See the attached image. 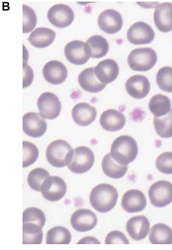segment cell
Returning a JSON list of instances; mask_svg holds the SVG:
<instances>
[{
	"label": "cell",
	"instance_id": "obj_17",
	"mask_svg": "<svg viewBox=\"0 0 172 250\" xmlns=\"http://www.w3.org/2000/svg\"><path fill=\"white\" fill-rule=\"evenodd\" d=\"M125 88L130 96L135 99H140L148 94L150 90V83L146 76L135 75L126 81Z\"/></svg>",
	"mask_w": 172,
	"mask_h": 250
},
{
	"label": "cell",
	"instance_id": "obj_32",
	"mask_svg": "<svg viewBox=\"0 0 172 250\" xmlns=\"http://www.w3.org/2000/svg\"><path fill=\"white\" fill-rule=\"evenodd\" d=\"M50 175L47 170L37 167L30 172L27 177V182L32 189L41 191L43 182Z\"/></svg>",
	"mask_w": 172,
	"mask_h": 250
},
{
	"label": "cell",
	"instance_id": "obj_10",
	"mask_svg": "<svg viewBox=\"0 0 172 250\" xmlns=\"http://www.w3.org/2000/svg\"><path fill=\"white\" fill-rule=\"evenodd\" d=\"M49 21L58 28L69 26L74 19V14L70 7L64 4H57L51 7L47 13Z\"/></svg>",
	"mask_w": 172,
	"mask_h": 250
},
{
	"label": "cell",
	"instance_id": "obj_12",
	"mask_svg": "<svg viewBox=\"0 0 172 250\" xmlns=\"http://www.w3.org/2000/svg\"><path fill=\"white\" fill-rule=\"evenodd\" d=\"M23 130L29 136L38 138L46 132L47 125L46 120L37 112L25 114L22 119Z\"/></svg>",
	"mask_w": 172,
	"mask_h": 250
},
{
	"label": "cell",
	"instance_id": "obj_2",
	"mask_svg": "<svg viewBox=\"0 0 172 250\" xmlns=\"http://www.w3.org/2000/svg\"><path fill=\"white\" fill-rule=\"evenodd\" d=\"M138 153V146L135 139L128 135H121L112 143L110 153L119 163L128 165L135 160Z\"/></svg>",
	"mask_w": 172,
	"mask_h": 250
},
{
	"label": "cell",
	"instance_id": "obj_6",
	"mask_svg": "<svg viewBox=\"0 0 172 250\" xmlns=\"http://www.w3.org/2000/svg\"><path fill=\"white\" fill-rule=\"evenodd\" d=\"M148 194L154 206L165 207L172 202V184L165 180L157 181L151 185Z\"/></svg>",
	"mask_w": 172,
	"mask_h": 250
},
{
	"label": "cell",
	"instance_id": "obj_1",
	"mask_svg": "<svg viewBox=\"0 0 172 250\" xmlns=\"http://www.w3.org/2000/svg\"><path fill=\"white\" fill-rule=\"evenodd\" d=\"M118 198L117 190L108 184H100L95 187L90 194V202L97 211L105 213L116 205Z\"/></svg>",
	"mask_w": 172,
	"mask_h": 250
},
{
	"label": "cell",
	"instance_id": "obj_36",
	"mask_svg": "<svg viewBox=\"0 0 172 250\" xmlns=\"http://www.w3.org/2000/svg\"><path fill=\"white\" fill-rule=\"evenodd\" d=\"M37 18L34 10L30 7L23 5V33H28L35 27Z\"/></svg>",
	"mask_w": 172,
	"mask_h": 250
},
{
	"label": "cell",
	"instance_id": "obj_25",
	"mask_svg": "<svg viewBox=\"0 0 172 250\" xmlns=\"http://www.w3.org/2000/svg\"><path fill=\"white\" fill-rule=\"evenodd\" d=\"M102 167L104 174L109 177L113 179H119L126 174L127 165H122L117 162L110 153L107 154L102 162Z\"/></svg>",
	"mask_w": 172,
	"mask_h": 250
},
{
	"label": "cell",
	"instance_id": "obj_29",
	"mask_svg": "<svg viewBox=\"0 0 172 250\" xmlns=\"http://www.w3.org/2000/svg\"><path fill=\"white\" fill-rule=\"evenodd\" d=\"M71 240L69 231L62 226H56L50 229L47 232L46 243L47 244H69Z\"/></svg>",
	"mask_w": 172,
	"mask_h": 250
},
{
	"label": "cell",
	"instance_id": "obj_30",
	"mask_svg": "<svg viewBox=\"0 0 172 250\" xmlns=\"http://www.w3.org/2000/svg\"><path fill=\"white\" fill-rule=\"evenodd\" d=\"M23 244H40L43 239L42 228L32 223H23Z\"/></svg>",
	"mask_w": 172,
	"mask_h": 250
},
{
	"label": "cell",
	"instance_id": "obj_39",
	"mask_svg": "<svg viewBox=\"0 0 172 250\" xmlns=\"http://www.w3.org/2000/svg\"><path fill=\"white\" fill-rule=\"evenodd\" d=\"M23 87L25 88L31 84L34 78L33 71L31 68L26 64L23 68Z\"/></svg>",
	"mask_w": 172,
	"mask_h": 250
},
{
	"label": "cell",
	"instance_id": "obj_35",
	"mask_svg": "<svg viewBox=\"0 0 172 250\" xmlns=\"http://www.w3.org/2000/svg\"><path fill=\"white\" fill-rule=\"evenodd\" d=\"M39 151L36 146L31 142L23 141V167H28L35 162Z\"/></svg>",
	"mask_w": 172,
	"mask_h": 250
},
{
	"label": "cell",
	"instance_id": "obj_34",
	"mask_svg": "<svg viewBox=\"0 0 172 250\" xmlns=\"http://www.w3.org/2000/svg\"><path fill=\"white\" fill-rule=\"evenodd\" d=\"M22 217L23 223H34L42 228L46 222V216L44 213L40 209L34 207L26 208L23 212Z\"/></svg>",
	"mask_w": 172,
	"mask_h": 250
},
{
	"label": "cell",
	"instance_id": "obj_40",
	"mask_svg": "<svg viewBox=\"0 0 172 250\" xmlns=\"http://www.w3.org/2000/svg\"><path fill=\"white\" fill-rule=\"evenodd\" d=\"M100 244V242L95 238L90 236L85 237L80 240L77 244Z\"/></svg>",
	"mask_w": 172,
	"mask_h": 250
},
{
	"label": "cell",
	"instance_id": "obj_11",
	"mask_svg": "<svg viewBox=\"0 0 172 250\" xmlns=\"http://www.w3.org/2000/svg\"><path fill=\"white\" fill-rule=\"evenodd\" d=\"M155 33L148 24L138 21L133 24L127 32L128 41L135 45L151 43L154 39Z\"/></svg>",
	"mask_w": 172,
	"mask_h": 250
},
{
	"label": "cell",
	"instance_id": "obj_13",
	"mask_svg": "<svg viewBox=\"0 0 172 250\" xmlns=\"http://www.w3.org/2000/svg\"><path fill=\"white\" fill-rule=\"evenodd\" d=\"M100 28L108 34H114L120 30L123 21L121 15L114 9H106L100 13L98 18Z\"/></svg>",
	"mask_w": 172,
	"mask_h": 250
},
{
	"label": "cell",
	"instance_id": "obj_15",
	"mask_svg": "<svg viewBox=\"0 0 172 250\" xmlns=\"http://www.w3.org/2000/svg\"><path fill=\"white\" fill-rule=\"evenodd\" d=\"M42 72L45 80L52 84L63 83L68 76V70L66 66L56 60L47 62L43 68Z\"/></svg>",
	"mask_w": 172,
	"mask_h": 250
},
{
	"label": "cell",
	"instance_id": "obj_3",
	"mask_svg": "<svg viewBox=\"0 0 172 250\" xmlns=\"http://www.w3.org/2000/svg\"><path fill=\"white\" fill-rule=\"evenodd\" d=\"M73 149L66 141L59 139L53 141L48 146L46 156L48 162L56 167H63L71 162Z\"/></svg>",
	"mask_w": 172,
	"mask_h": 250
},
{
	"label": "cell",
	"instance_id": "obj_8",
	"mask_svg": "<svg viewBox=\"0 0 172 250\" xmlns=\"http://www.w3.org/2000/svg\"><path fill=\"white\" fill-rule=\"evenodd\" d=\"M37 105L40 115L49 120L57 118L61 109V104L58 97L50 92H44L39 97Z\"/></svg>",
	"mask_w": 172,
	"mask_h": 250
},
{
	"label": "cell",
	"instance_id": "obj_14",
	"mask_svg": "<svg viewBox=\"0 0 172 250\" xmlns=\"http://www.w3.org/2000/svg\"><path fill=\"white\" fill-rule=\"evenodd\" d=\"M98 219L96 215L88 209L80 208L73 212L70 218L73 228L80 232L92 229L96 225Z\"/></svg>",
	"mask_w": 172,
	"mask_h": 250
},
{
	"label": "cell",
	"instance_id": "obj_26",
	"mask_svg": "<svg viewBox=\"0 0 172 250\" xmlns=\"http://www.w3.org/2000/svg\"><path fill=\"white\" fill-rule=\"evenodd\" d=\"M149 240L153 244H171L172 229L164 224H155L151 228Z\"/></svg>",
	"mask_w": 172,
	"mask_h": 250
},
{
	"label": "cell",
	"instance_id": "obj_23",
	"mask_svg": "<svg viewBox=\"0 0 172 250\" xmlns=\"http://www.w3.org/2000/svg\"><path fill=\"white\" fill-rule=\"evenodd\" d=\"M95 67L86 68L78 76V83L85 91L90 93H97L102 91L106 84L102 83L96 77Z\"/></svg>",
	"mask_w": 172,
	"mask_h": 250
},
{
	"label": "cell",
	"instance_id": "obj_7",
	"mask_svg": "<svg viewBox=\"0 0 172 250\" xmlns=\"http://www.w3.org/2000/svg\"><path fill=\"white\" fill-rule=\"evenodd\" d=\"M64 53L69 62L76 65L86 63L90 57V48L86 42L74 40L68 43L65 47Z\"/></svg>",
	"mask_w": 172,
	"mask_h": 250
},
{
	"label": "cell",
	"instance_id": "obj_28",
	"mask_svg": "<svg viewBox=\"0 0 172 250\" xmlns=\"http://www.w3.org/2000/svg\"><path fill=\"white\" fill-rule=\"evenodd\" d=\"M86 42L90 48L91 58L99 59L103 57L109 50L107 41L101 35H93Z\"/></svg>",
	"mask_w": 172,
	"mask_h": 250
},
{
	"label": "cell",
	"instance_id": "obj_5",
	"mask_svg": "<svg viewBox=\"0 0 172 250\" xmlns=\"http://www.w3.org/2000/svg\"><path fill=\"white\" fill-rule=\"evenodd\" d=\"M95 160L93 151L85 146H80L73 149L72 158L68 167L71 172L81 174L88 171Z\"/></svg>",
	"mask_w": 172,
	"mask_h": 250
},
{
	"label": "cell",
	"instance_id": "obj_31",
	"mask_svg": "<svg viewBox=\"0 0 172 250\" xmlns=\"http://www.w3.org/2000/svg\"><path fill=\"white\" fill-rule=\"evenodd\" d=\"M159 117L155 116L154 119L156 132L162 138L172 137V109L167 114Z\"/></svg>",
	"mask_w": 172,
	"mask_h": 250
},
{
	"label": "cell",
	"instance_id": "obj_19",
	"mask_svg": "<svg viewBox=\"0 0 172 250\" xmlns=\"http://www.w3.org/2000/svg\"><path fill=\"white\" fill-rule=\"evenodd\" d=\"M150 226L148 218L143 215H139L129 219L127 222L126 229L133 239L139 241L147 236L150 230Z\"/></svg>",
	"mask_w": 172,
	"mask_h": 250
},
{
	"label": "cell",
	"instance_id": "obj_20",
	"mask_svg": "<svg viewBox=\"0 0 172 250\" xmlns=\"http://www.w3.org/2000/svg\"><path fill=\"white\" fill-rule=\"evenodd\" d=\"M117 62L110 59L101 61L94 68L95 74L102 83L108 84L115 80L119 73Z\"/></svg>",
	"mask_w": 172,
	"mask_h": 250
},
{
	"label": "cell",
	"instance_id": "obj_22",
	"mask_svg": "<svg viewBox=\"0 0 172 250\" xmlns=\"http://www.w3.org/2000/svg\"><path fill=\"white\" fill-rule=\"evenodd\" d=\"M100 123L102 127L107 131H117L124 127L126 119L124 115L120 111L109 109L102 113Z\"/></svg>",
	"mask_w": 172,
	"mask_h": 250
},
{
	"label": "cell",
	"instance_id": "obj_21",
	"mask_svg": "<svg viewBox=\"0 0 172 250\" xmlns=\"http://www.w3.org/2000/svg\"><path fill=\"white\" fill-rule=\"evenodd\" d=\"M72 119L77 125L86 126L95 120L97 116L96 108L85 102L77 104L71 111Z\"/></svg>",
	"mask_w": 172,
	"mask_h": 250
},
{
	"label": "cell",
	"instance_id": "obj_24",
	"mask_svg": "<svg viewBox=\"0 0 172 250\" xmlns=\"http://www.w3.org/2000/svg\"><path fill=\"white\" fill-rule=\"evenodd\" d=\"M55 35V33L50 28L38 27L31 33L28 40L34 47L45 48L53 42Z\"/></svg>",
	"mask_w": 172,
	"mask_h": 250
},
{
	"label": "cell",
	"instance_id": "obj_33",
	"mask_svg": "<svg viewBox=\"0 0 172 250\" xmlns=\"http://www.w3.org/2000/svg\"><path fill=\"white\" fill-rule=\"evenodd\" d=\"M156 83L162 90L172 92V67L164 66L156 74Z\"/></svg>",
	"mask_w": 172,
	"mask_h": 250
},
{
	"label": "cell",
	"instance_id": "obj_9",
	"mask_svg": "<svg viewBox=\"0 0 172 250\" xmlns=\"http://www.w3.org/2000/svg\"><path fill=\"white\" fill-rule=\"evenodd\" d=\"M41 193L48 201L55 202L62 199L67 192V185L64 180L57 176H49L43 183Z\"/></svg>",
	"mask_w": 172,
	"mask_h": 250
},
{
	"label": "cell",
	"instance_id": "obj_27",
	"mask_svg": "<svg viewBox=\"0 0 172 250\" xmlns=\"http://www.w3.org/2000/svg\"><path fill=\"white\" fill-rule=\"evenodd\" d=\"M149 108L155 116L159 117L164 116L171 109V100L165 95L156 94L151 98Z\"/></svg>",
	"mask_w": 172,
	"mask_h": 250
},
{
	"label": "cell",
	"instance_id": "obj_38",
	"mask_svg": "<svg viewBox=\"0 0 172 250\" xmlns=\"http://www.w3.org/2000/svg\"><path fill=\"white\" fill-rule=\"evenodd\" d=\"M105 243L128 244L129 242L123 233L118 230H114L107 234L105 239Z\"/></svg>",
	"mask_w": 172,
	"mask_h": 250
},
{
	"label": "cell",
	"instance_id": "obj_16",
	"mask_svg": "<svg viewBox=\"0 0 172 250\" xmlns=\"http://www.w3.org/2000/svg\"><path fill=\"white\" fill-rule=\"evenodd\" d=\"M154 22L158 30L169 32L172 30V3L165 2L158 4L154 14Z\"/></svg>",
	"mask_w": 172,
	"mask_h": 250
},
{
	"label": "cell",
	"instance_id": "obj_37",
	"mask_svg": "<svg viewBox=\"0 0 172 250\" xmlns=\"http://www.w3.org/2000/svg\"><path fill=\"white\" fill-rule=\"evenodd\" d=\"M155 164L160 172L166 174H172V152H165L159 155Z\"/></svg>",
	"mask_w": 172,
	"mask_h": 250
},
{
	"label": "cell",
	"instance_id": "obj_4",
	"mask_svg": "<svg viewBox=\"0 0 172 250\" xmlns=\"http://www.w3.org/2000/svg\"><path fill=\"white\" fill-rule=\"evenodd\" d=\"M156 61V53L150 47L136 48L130 53L127 58L130 68L138 71L149 70L154 66Z\"/></svg>",
	"mask_w": 172,
	"mask_h": 250
},
{
	"label": "cell",
	"instance_id": "obj_18",
	"mask_svg": "<svg viewBox=\"0 0 172 250\" xmlns=\"http://www.w3.org/2000/svg\"><path fill=\"white\" fill-rule=\"evenodd\" d=\"M147 201L143 193L138 189H130L123 195L121 206L130 213L142 211L146 207Z\"/></svg>",
	"mask_w": 172,
	"mask_h": 250
}]
</instances>
